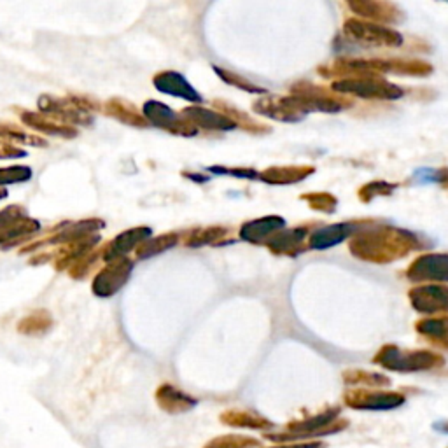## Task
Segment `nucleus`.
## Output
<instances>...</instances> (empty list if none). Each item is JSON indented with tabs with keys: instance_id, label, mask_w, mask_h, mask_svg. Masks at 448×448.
<instances>
[{
	"instance_id": "12",
	"label": "nucleus",
	"mask_w": 448,
	"mask_h": 448,
	"mask_svg": "<svg viewBox=\"0 0 448 448\" xmlns=\"http://www.w3.org/2000/svg\"><path fill=\"white\" fill-rule=\"evenodd\" d=\"M362 221H347V223H336L329 226H322L317 232L312 233L308 247L314 250H326L329 247H335L344 242L348 236H354L355 233L362 230Z\"/></svg>"
},
{
	"instance_id": "7",
	"label": "nucleus",
	"mask_w": 448,
	"mask_h": 448,
	"mask_svg": "<svg viewBox=\"0 0 448 448\" xmlns=\"http://www.w3.org/2000/svg\"><path fill=\"white\" fill-rule=\"evenodd\" d=\"M345 407L361 411H391L401 408L407 398L396 391L382 389H351L344 394Z\"/></svg>"
},
{
	"instance_id": "1",
	"label": "nucleus",
	"mask_w": 448,
	"mask_h": 448,
	"mask_svg": "<svg viewBox=\"0 0 448 448\" xmlns=\"http://www.w3.org/2000/svg\"><path fill=\"white\" fill-rule=\"evenodd\" d=\"M422 249V240L403 228L391 224L368 226L355 233L348 242L351 254L361 261L389 265L407 258L411 250Z\"/></svg>"
},
{
	"instance_id": "3",
	"label": "nucleus",
	"mask_w": 448,
	"mask_h": 448,
	"mask_svg": "<svg viewBox=\"0 0 448 448\" xmlns=\"http://www.w3.org/2000/svg\"><path fill=\"white\" fill-rule=\"evenodd\" d=\"M347 427V418H340V407H328L326 410L319 411L312 417H306L303 420H292L286 426L284 431L266 433L265 438L275 445L295 443L299 440H312V438L342 433Z\"/></svg>"
},
{
	"instance_id": "4",
	"label": "nucleus",
	"mask_w": 448,
	"mask_h": 448,
	"mask_svg": "<svg viewBox=\"0 0 448 448\" xmlns=\"http://www.w3.org/2000/svg\"><path fill=\"white\" fill-rule=\"evenodd\" d=\"M373 362L384 370L396 373H418L441 368L445 364V357L433 351H404L398 345H384L375 354Z\"/></svg>"
},
{
	"instance_id": "22",
	"label": "nucleus",
	"mask_w": 448,
	"mask_h": 448,
	"mask_svg": "<svg viewBox=\"0 0 448 448\" xmlns=\"http://www.w3.org/2000/svg\"><path fill=\"white\" fill-rule=\"evenodd\" d=\"M259 445L261 441L245 434H223L210 440L203 448H259Z\"/></svg>"
},
{
	"instance_id": "26",
	"label": "nucleus",
	"mask_w": 448,
	"mask_h": 448,
	"mask_svg": "<svg viewBox=\"0 0 448 448\" xmlns=\"http://www.w3.org/2000/svg\"><path fill=\"white\" fill-rule=\"evenodd\" d=\"M322 441H295V443H280L268 448H324Z\"/></svg>"
},
{
	"instance_id": "21",
	"label": "nucleus",
	"mask_w": 448,
	"mask_h": 448,
	"mask_svg": "<svg viewBox=\"0 0 448 448\" xmlns=\"http://www.w3.org/2000/svg\"><path fill=\"white\" fill-rule=\"evenodd\" d=\"M158 90L165 91V93L177 95V97H184L186 100H200L198 93L184 81L180 75L177 74H165L158 79Z\"/></svg>"
},
{
	"instance_id": "2",
	"label": "nucleus",
	"mask_w": 448,
	"mask_h": 448,
	"mask_svg": "<svg viewBox=\"0 0 448 448\" xmlns=\"http://www.w3.org/2000/svg\"><path fill=\"white\" fill-rule=\"evenodd\" d=\"M319 74L324 77L352 79V77H368V75L382 74H398L411 75V77H427L433 74V65L422 60H401V58H391V60H359V58H338L331 65L321 67Z\"/></svg>"
},
{
	"instance_id": "6",
	"label": "nucleus",
	"mask_w": 448,
	"mask_h": 448,
	"mask_svg": "<svg viewBox=\"0 0 448 448\" xmlns=\"http://www.w3.org/2000/svg\"><path fill=\"white\" fill-rule=\"evenodd\" d=\"M344 34L347 35L348 41L368 48H400L403 44V35L394 28L359 18H351L345 21Z\"/></svg>"
},
{
	"instance_id": "25",
	"label": "nucleus",
	"mask_w": 448,
	"mask_h": 448,
	"mask_svg": "<svg viewBox=\"0 0 448 448\" xmlns=\"http://www.w3.org/2000/svg\"><path fill=\"white\" fill-rule=\"evenodd\" d=\"M415 177H417L420 183H434L440 184L441 187L448 189V168H420L415 172Z\"/></svg>"
},
{
	"instance_id": "11",
	"label": "nucleus",
	"mask_w": 448,
	"mask_h": 448,
	"mask_svg": "<svg viewBox=\"0 0 448 448\" xmlns=\"http://www.w3.org/2000/svg\"><path fill=\"white\" fill-rule=\"evenodd\" d=\"M347 8L357 16L364 18V21L371 23H387V25H398L404 19L403 11L396 4L391 2H380V0H354L348 2Z\"/></svg>"
},
{
	"instance_id": "8",
	"label": "nucleus",
	"mask_w": 448,
	"mask_h": 448,
	"mask_svg": "<svg viewBox=\"0 0 448 448\" xmlns=\"http://www.w3.org/2000/svg\"><path fill=\"white\" fill-rule=\"evenodd\" d=\"M292 93L305 105V109L308 112L322 111L333 114V112H340L344 109L352 107L351 98H345L342 95L335 93L331 88L324 90L321 86H315L312 82H299V84H296L292 88Z\"/></svg>"
},
{
	"instance_id": "23",
	"label": "nucleus",
	"mask_w": 448,
	"mask_h": 448,
	"mask_svg": "<svg viewBox=\"0 0 448 448\" xmlns=\"http://www.w3.org/2000/svg\"><path fill=\"white\" fill-rule=\"evenodd\" d=\"M394 189H396V184L385 183V180H373V183L364 184L357 194L361 202L370 203L377 196H389V194L394 193Z\"/></svg>"
},
{
	"instance_id": "13",
	"label": "nucleus",
	"mask_w": 448,
	"mask_h": 448,
	"mask_svg": "<svg viewBox=\"0 0 448 448\" xmlns=\"http://www.w3.org/2000/svg\"><path fill=\"white\" fill-rule=\"evenodd\" d=\"M256 107L266 114V116L273 118L279 121H301L303 118L308 114V111L305 109V105L298 100L296 97H275L268 98V100L259 102Z\"/></svg>"
},
{
	"instance_id": "27",
	"label": "nucleus",
	"mask_w": 448,
	"mask_h": 448,
	"mask_svg": "<svg viewBox=\"0 0 448 448\" xmlns=\"http://www.w3.org/2000/svg\"><path fill=\"white\" fill-rule=\"evenodd\" d=\"M434 431H438V433L441 434H448V420H440V422L434 424Z\"/></svg>"
},
{
	"instance_id": "9",
	"label": "nucleus",
	"mask_w": 448,
	"mask_h": 448,
	"mask_svg": "<svg viewBox=\"0 0 448 448\" xmlns=\"http://www.w3.org/2000/svg\"><path fill=\"white\" fill-rule=\"evenodd\" d=\"M410 282H433L441 284L448 282V254L440 252H426L420 254L404 272Z\"/></svg>"
},
{
	"instance_id": "19",
	"label": "nucleus",
	"mask_w": 448,
	"mask_h": 448,
	"mask_svg": "<svg viewBox=\"0 0 448 448\" xmlns=\"http://www.w3.org/2000/svg\"><path fill=\"white\" fill-rule=\"evenodd\" d=\"M286 221L282 217L277 216H270V217H263V219L254 221V223H249L245 228L242 230V235L245 236L247 240H252V242H258V240L266 239L272 233L279 232V230L284 228Z\"/></svg>"
},
{
	"instance_id": "16",
	"label": "nucleus",
	"mask_w": 448,
	"mask_h": 448,
	"mask_svg": "<svg viewBox=\"0 0 448 448\" xmlns=\"http://www.w3.org/2000/svg\"><path fill=\"white\" fill-rule=\"evenodd\" d=\"M306 235H308V228H295L288 230V232L280 233V235H275V239L272 242H268L270 249L275 250L277 254H299L305 245Z\"/></svg>"
},
{
	"instance_id": "15",
	"label": "nucleus",
	"mask_w": 448,
	"mask_h": 448,
	"mask_svg": "<svg viewBox=\"0 0 448 448\" xmlns=\"http://www.w3.org/2000/svg\"><path fill=\"white\" fill-rule=\"evenodd\" d=\"M221 422L230 427H239V429H254V431H268L275 427L272 420H268L263 415L254 411L245 410H228L221 413Z\"/></svg>"
},
{
	"instance_id": "14",
	"label": "nucleus",
	"mask_w": 448,
	"mask_h": 448,
	"mask_svg": "<svg viewBox=\"0 0 448 448\" xmlns=\"http://www.w3.org/2000/svg\"><path fill=\"white\" fill-rule=\"evenodd\" d=\"M156 403L161 410H165L167 413H186V411L193 410L196 407V400L184 392H180L179 389L172 387V385H161L156 392Z\"/></svg>"
},
{
	"instance_id": "17",
	"label": "nucleus",
	"mask_w": 448,
	"mask_h": 448,
	"mask_svg": "<svg viewBox=\"0 0 448 448\" xmlns=\"http://www.w3.org/2000/svg\"><path fill=\"white\" fill-rule=\"evenodd\" d=\"M415 329L433 345L448 351V317L422 319L415 324Z\"/></svg>"
},
{
	"instance_id": "5",
	"label": "nucleus",
	"mask_w": 448,
	"mask_h": 448,
	"mask_svg": "<svg viewBox=\"0 0 448 448\" xmlns=\"http://www.w3.org/2000/svg\"><path fill=\"white\" fill-rule=\"evenodd\" d=\"M331 90L338 95H352L366 100H400L404 95L403 88L385 81L380 75L340 79L333 82Z\"/></svg>"
},
{
	"instance_id": "10",
	"label": "nucleus",
	"mask_w": 448,
	"mask_h": 448,
	"mask_svg": "<svg viewBox=\"0 0 448 448\" xmlns=\"http://www.w3.org/2000/svg\"><path fill=\"white\" fill-rule=\"evenodd\" d=\"M411 306L420 314H448V286L427 284L410 289Z\"/></svg>"
},
{
	"instance_id": "24",
	"label": "nucleus",
	"mask_w": 448,
	"mask_h": 448,
	"mask_svg": "<svg viewBox=\"0 0 448 448\" xmlns=\"http://www.w3.org/2000/svg\"><path fill=\"white\" fill-rule=\"evenodd\" d=\"M303 200L314 210L326 214H333L338 207V200L331 193H308L303 196Z\"/></svg>"
},
{
	"instance_id": "20",
	"label": "nucleus",
	"mask_w": 448,
	"mask_h": 448,
	"mask_svg": "<svg viewBox=\"0 0 448 448\" xmlns=\"http://www.w3.org/2000/svg\"><path fill=\"white\" fill-rule=\"evenodd\" d=\"M344 382L347 385H359V389H384L391 385V378L385 375L364 370H347Z\"/></svg>"
},
{
	"instance_id": "18",
	"label": "nucleus",
	"mask_w": 448,
	"mask_h": 448,
	"mask_svg": "<svg viewBox=\"0 0 448 448\" xmlns=\"http://www.w3.org/2000/svg\"><path fill=\"white\" fill-rule=\"evenodd\" d=\"M315 172L314 167H277L263 174V180L270 184H295Z\"/></svg>"
}]
</instances>
